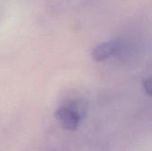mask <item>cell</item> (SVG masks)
<instances>
[{
	"instance_id": "obj_1",
	"label": "cell",
	"mask_w": 152,
	"mask_h": 151,
	"mask_svg": "<svg viewBox=\"0 0 152 151\" xmlns=\"http://www.w3.org/2000/svg\"><path fill=\"white\" fill-rule=\"evenodd\" d=\"M88 103L86 101L73 100L60 108L55 113V117L61 127L68 131H74L86 117Z\"/></svg>"
},
{
	"instance_id": "obj_2",
	"label": "cell",
	"mask_w": 152,
	"mask_h": 151,
	"mask_svg": "<svg viewBox=\"0 0 152 151\" xmlns=\"http://www.w3.org/2000/svg\"><path fill=\"white\" fill-rule=\"evenodd\" d=\"M121 44L118 40H110L97 45L92 53V57L96 61H105L113 56L119 49Z\"/></svg>"
},
{
	"instance_id": "obj_3",
	"label": "cell",
	"mask_w": 152,
	"mask_h": 151,
	"mask_svg": "<svg viewBox=\"0 0 152 151\" xmlns=\"http://www.w3.org/2000/svg\"><path fill=\"white\" fill-rule=\"evenodd\" d=\"M143 85H144V89H145L146 93L149 95H151V81L150 79L149 80H146Z\"/></svg>"
}]
</instances>
